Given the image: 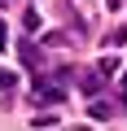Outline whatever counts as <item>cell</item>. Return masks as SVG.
Instances as JSON below:
<instances>
[{
  "label": "cell",
  "instance_id": "2",
  "mask_svg": "<svg viewBox=\"0 0 127 131\" xmlns=\"http://www.w3.org/2000/svg\"><path fill=\"white\" fill-rule=\"evenodd\" d=\"M13 83H18V74H9V70H0V92H9Z\"/></svg>",
  "mask_w": 127,
  "mask_h": 131
},
{
  "label": "cell",
  "instance_id": "3",
  "mask_svg": "<svg viewBox=\"0 0 127 131\" xmlns=\"http://www.w3.org/2000/svg\"><path fill=\"white\" fill-rule=\"evenodd\" d=\"M9 48V31H5V22H0V52Z\"/></svg>",
  "mask_w": 127,
  "mask_h": 131
},
{
  "label": "cell",
  "instance_id": "4",
  "mask_svg": "<svg viewBox=\"0 0 127 131\" xmlns=\"http://www.w3.org/2000/svg\"><path fill=\"white\" fill-rule=\"evenodd\" d=\"M118 88H123V92H127V70H123V79H118Z\"/></svg>",
  "mask_w": 127,
  "mask_h": 131
},
{
  "label": "cell",
  "instance_id": "1",
  "mask_svg": "<svg viewBox=\"0 0 127 131\" xmlns=\"http://www.w3.org/2000/svg\"><path fill=\"white\" fill-rule=\"evenodd\" d=\"M92 114H96V118H110L114 109H110V101H92Z\"/></svg>",
  "mask_w": 127,
  "mask_h": 131
}]
</instances>
